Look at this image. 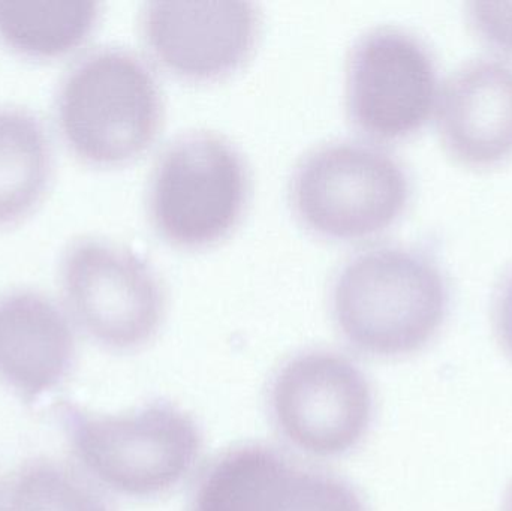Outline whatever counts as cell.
I'll return each instance as SVG.
<instances>
[{
  "label": "cell",
  "instance_id": "1",
  "mask_svg": "<svg viewBox=\"0 0 512 511\" xmlns=\"http://www.w3.org/2000/svg\"><path fill=\"white\" fill-rule=\"evenodd\" d=\"M331 303L349 344L370 356L400 357L435 338L447 317L448 290L429 258L384 246L361 252L343 266Z\"/></svg>",
  "mask_w": 512,
  "mask_h": 511
},
{
  "label": "cell",
  "instance_id": "2",
  "mask_svg": "<svg viewBox=\"0 0 512 511\" xmlns=\"http://www.w3.org/2000/svg\"><path fill=\"white\" fill-rule=\"evenodd\" d=\"M56 111L60 132L78 158L116 167L152 146L164 102L155 74L140 57L122 48H102L63 78Z\"/></svg>",
  "mask_w": 512,
  "mask_h": 511
},
{
  "label": "cell",
  "instance_id": "3",
  "mask_svg": "<svg viewBox=\"0 0 512 511\" xmlns=\"http://www.w3.org/2000/svg\"><path fill=\"white\" fill-rule=\"evenodd\" d=\"M62 419L84 470L126 497H155L179 485L197 464L203 443L194 419L167 402L123 416L63 405Z\"/></svg>",
  "mask_w": 512,
  "mask_h": 511
},
{
  "label": "cell",
  "instance_id": "4",
  "mask_svg": "<svg viewBox=\"0 0 512 511\" xmlns=\"http://www.w3.org/2000/svg\"><path fill=\"white\" fill-rule=\"evenodd\" d=\"M408 198V177L399 162L379 147L352 141L313 150L291 183L298 218L325 239L376 236L399 219Z\"/></svg>",
  "mask_w": 512,
  "mask_h": 511
},
{
  "label": "cell",
  "instance_id": "5",
  "mask_svg": "<svg viewBox=\"0 0 512 511\" xmlns=\"http://www.w3.org/2000/svg\"><path fill=\"white\" fill-rule=\"evenodd\" d=\"M249 195L248 168L219 135H183L162 153L149 191L150 218L167 242L200 249L239 224Z\"/></svg>",
  "mask_w": 512,
  "mask_h": 511
},
{
  "label": "cell",
  "instance_id": "6",
  "mask_svg": "<svg viewBox=\"0 0 512 511\" xmlns=\"http://www.w3.org/2000/svg\"><path fill=\"white\" fill-rule=\"evenodd\" d=\"M60 282L80 326L104 347L134 350L161 326V282L131 249L105 240H77L63 252Z\"/></svg>",
  "mask_w": 512,
  "mask_h": 511
},
{
  "label": "cell",
  "instance_id": "7",
  "mask_svg": "<svg viewBox=\"0 0 512 511\" xmlns=\"http://www.w3.org/2000/svg\"><path fill=\"white\" fill-rule=\"evenodd\" d=\"M271 410L292 446L333 458L366 437L373 417L372 387L348 357L309 351L289 360L274 378Z\"/></svg>",
  "mask_w": 512,
  "mask_h": 511
},
{
  "label": "cell",
  "instance_id": "8",
  "mask_svg": "<svg viewBox=\"0 0 512 511\" xmlns=\"http://www.w3.org/2000/svg\"><path fill=\"white\" fill-rule=\"evenodd\" d=\"M436 102L435 62L411 33L379 27L355 42L346 69V107L361 132L402 140L426 125Z\"/></svg>",
  "mask_w": 512,
  "mask_h": 511
},
{
  "label": "cell",
  "instance_id": "9",
  "mask_svg": "<svg viewBox=\"0 0 512 511\" xmlns=\"http://www.w3.org/2000/svg\"><path fill=\"white\" fill-rule=\"evenodd\" d=\"M144 41L159 63L189 81H213L251 56L259 14L249 2H152L141 18Z\"/></svg>",
  "mask_w": 512,
  "mask_h": 511
},
{
  "label": "cell",
  "instance_id": "10",
  "mask_svg": "<svg viewBox=\"0 0 512 511\" xmlns=\"http://www.w3.org/2000/svg\"><path fill=\"white\" fill-rule=\"evenodd\" d=\"M77 342L65 312L35 290L0 296V381L26 402L54 392L71 374Z\"/></svg>",
  "mask_w": 512,
  "mask_h": 511
},
{
  "label": "cell",
  "instance_id": "11",
  "mask_svg": "<svg viewBox=\"0 0 512 511\" xmlns=\"http://www.w3.org/2000/svg\"><path fill=\"white\" fill-rule=\"evenodd\" d=\"M448 152L471 167L512 155V68L496 60L469 63L450 78L438 104Z\"/></svg>",
  "mask_w": 512,
  "mask_h": 511
},
{
  "label": "cell",
  "instance_id": "12",
  "mask_svg": "<svg viewBox=\"0 0 512 511\" xmlns=\"http://www.w3.org/2000/svg\"><path fill=\"white\" fill-rule=\"evenodd\" d=\"M294 471L268 447L231 450L204 474L191 511H282Z\"/></svg>",
  "mask_w": 512,
  "mask_h": 511
},
{
  "label": "cell",
  "instance_id": "13",
  "mask_svg": "<svg viewBox=\"0 0 512 511\" xmlns=\"http://www.w3.org/2000/svg\"><path fill=\"white\" fill-rule=\"evenodd\" d=\"M51 168L50 138L38 117L24 108H0V227L39 203Z\"/></svg>",
  "mask_w": 512,
  "mask_h": 511
},
{
  "label": "cell",
  "instance_id": "14",
  "mask_svg": "<svg viewBox=\"0 0 512 511\" xmlns=\"http://www.w3.org/2000/svg\"><path fill=\"white\" fill-rule=\"evenodd\" d=\"M99 3L0 2V42L33 59L63 56L95 29Z\"/></svg>",
  "mask_w": 512,
  "mask_h": 511
},
{
  "label": "cell",
  "instance_id": "15",
  "mask_svg": "<svg viewBox=\"0 0 512 511\" xmlns=\"http://www.w3.org/2000/svg\"><path fill=\"white\" fill-rule=\"evenodd\" d=\"M0 511H113L104 495L62 462L35 459L14 471L0 491Z\"/></svg>",
  "mask_w": 512,
  "mask_h": 511
},
{
  "label": "cell",
  "instance_id": "16",
  "mask_svg": "<svg viewBox=\"0 0 512 511\" xmlns=\"http://www.w3.org/2000/svg\"><path fill=\"white\" fill-rule=\"evenodd\" d=\"M282 511H366L360 495L330 474L295 470Z\"/></svg>",
  "mask_w": 512,
  "mask_h": 511
},
{
  "label": "cell",
  "instance_id": "17",
  "mask_svg": "<svg viewBox=\"0 0 512 511\" xmlns=\"http://www.w3.org/2000/svg\"><path fill=\"white\" fill-rule=\"evenodd\" d=\"M468 17L487 44L512 53V2L469 3Z\"/></svg>",
  "mask_w": 512,
  "mask_h": 511
},
{
  "label": "cell",
  "instance_id": "18",
  "mask_svg": "<svg viewBox=\"0 0 512 511\" xmlns=\"http://www.w3.org/2000/svg\"><path fill=\"white\" fill-rule=\"evenodd\" d=\"M493 320L499 342L512 357V270L499 288L493 309Z\"/></svg>",
  "mask_w": 512,
  "mask_h": 511
},
{
  "label": "cell",
  "instance_id": "19",
  "mask_svg": "<svg viewBox=\"0 0 512 511\" xmlns=\"http://www.w3.org/2000/svg\"><path fill=\"white\" fill-rule=\"evenodd\" d=\"M504 511H512V485L508 489L507 497H505Z\"/></svg>",
  "mask_w": 512,
  "mask_h": 511
}]
</instances>
